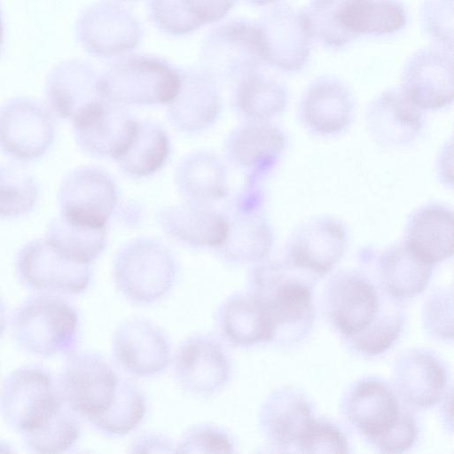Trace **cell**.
I'll use <instances>...</instances> for the list:
<instances>
[{
    "instance_id": "6da1fadb",
    "label": "cell",
    "mask_w": 454,
    "mask_h": 454,
    "mask_svg": "<svg viewBox=\"0 0 454 454\" xmlns=\"http://www.w3.org/2000/svg\"><path fill=\"white\" fill-rule=\"evenodd\" d=\"M395 300L354 271L337 273L325 290L330 321L352 348L365 356L385 352L399 338L403 318Z\"/></svg>"
},
{
    "instance_id": "7a4b0ae2",
    "label": "cell",
    "mask_w": 454,
    "mask_h": 454,
    "mask_svg": "<svg viewBox=\"0 0 454 454\" xmlns=\"http://www.w3.org/2000/svg\"><path fill=\"white\" fill-rule=\"evenodd\" d=\"M317 278L288 261L265 262L252 270L250 294L270 317L272 340L292 344L309 333L315 317L313 286Z\"/></svg>"
},
{
    "instance_id": "3957f363",
    "label": "cell",
    "mask_w": 454,
    "mask_h": 454,
    "mask_svg": "<svg viewBox=\"0 0 454 454\" xmlns=\"http://www.w3.org/2000/svg\"><path fill=\"white\" fill-rule=\"evenodd\" d=\"M345 411L352 426L382 452L401 453L417 441L418 426L411 411L378 379L356 382L346 398Z\"/></svg>"
},
{
    "instance_id": "277c9868",
    "label": "cell",
    "mask_w": 454,
    "mask_h": 454,
    "mask_svg": "<svg viewBox=\"0 0 454 454\" xmlns=\"http://www.w3.org/2000/svg\"><path fill=\"white\" fill-rule=\"evenodd\" d=\"M12 333L16 344L29 354L43 357L69 355L78 342V313L59 295H34L16 310Z\"/></svg>"
},
{
    "instance_id": "5b68a950",
    "label": "cell",
    "mask_w": 454,
    "mask_h": 454,
    "mask_svg": "<svg viewBox=\"0 0 454 454\" xmlns=\"http://www.w3.org/2000/svg\"><path fill=\"white\" fill-rule=\"evenodd\" d=\"M177 267L160 242L139 238L116 254L113 275L117 289L131 302L148 305L161 299L175 284Z\"/></svg>"
},
{
    "instance_id": "8992f818",
    "label": "cell",
    "mask_w": 454,
    "mask_h": 454,
    "mask_svg": "<svg viewBox=\"0 0 454 454\" xmlns=\"http://www.w3.org/2000/svg\"><path fill=\"white\" fill-rule=\"evenodd\" d=\"M101 74L106 99L121 106L169 104L177 94L180 72L162 59L121 56Z\"/></svg>"
},
{
    "instance_id": "52a82bcc",
    "label": "cell",
    "mask_w": 454,
    "mask_h": 454,
    "mask_svg": "<svg viewBox=\"0 0 454 454\" xmlns=\"http://www.w3.org/2000/svg\"><path fill=\"white\" fill-rule=\"evenodd\" d=\"M63 404L58 384L40 366L15 370L0 389V413L4 420L23 434L43 425Z\"/></svg>"
},
{
    "instance_id": "ba28073f",
    "label": "cell",
    "mask_w": 454,
    "mask_h": 454,
    "mask_svg": "<svg viewBox=\"0 0 454 454\" xmlns=\"http://www.w3.org/2000/svg\"><path fill=\"white\" fill-rule=\"evenodd\" d=\"M59 380L64 403L90 423L105 413L114 401L120 378L99 354L71 353Z\"/></svg>"
},
{
    "instance_id": "9c48e42d",
    "label": "cell",
    "mask_w": 454,
    "mask_h": 454,
    "mask_svg": "<svg viewBox=\"0 0 454 454\" xmlns=\"http://www.w3.org/2000/svg\"><path fill=\"white\" fill-rule=\"evenodd\" d=\"M200 59L201 68L218 83L237 82L261 68L265 59L257 24L237 19L215 27L204 41Z\"/></svg>"
},
{
    "instance_id": "30bf717a",
    "label": "cell",
    "mask_w": 454,
    "mask_h": 454,
    "mask_svg": "<svg viewBox=\"0 0 454 454\" xmlns=\"http://www.w3.org/2000/svg\"><path fill=\"white\" fill-rule=\"evenodd\" d=\"M55 139V122L39 100L19 97L0 106V152L19 161L43 157Z\"/></svg>"
},
{
    "instance_id": "8fae6325",
    "label": "cell",
    "mask_w": 454,
    "mask_h": 454,
    "mask_svg": "<svg viewBox=\"0 0 454 454\" xmlns=\"http://www.w3.org/2000/svg\"><path fill=\"white\" fill-rule=\"evenodd\" d=\"M15 268L26 287L42 294H79L88 288L91 279L90 264L63 258L44 239L25 244L16 255Z\"/></svg>"
},
{
    "instance_id": "7c38bea8",
    "label": "cell",
    "mask_w": 454,
    "mask_h": 454,
    "mask_svg": "<svg viewBox=\"0 0 454 454\" xmlns=\"http://www.w3.org/2000/svg\"><path fill=\"white\" fill-rule=\"evenodd\" d=\"M60 215L74 223L106 228L116 203L112 177L96 167H81L68 173L59 189Z\"/></svg>"
},
{
    "instance_id": "4fadbf2b",
    "label": "cell",
    "mask_w": 454,
    "mask_h": 454,
    "mask_svg": "<svg viewBox=\"0 0 454 454\" xmlns=\"http://www.w3.org/2000/svg\"><path fill=\"white\" fill-rule=\"evenodd\" d=\"M76 35L89 53L111 58L133 51L140 42L142 32L129 10L113 2H101L80 15Z\"/></svg>"
},
{
    "instance_id": "5bb4252c",
    "label": "cell",
    "mask_w": 454,
    "mask_h": 454,
    "mask_svg": "<svg viewBox=\"0 0 454 454\" xmlns=\"http://www.w3.org/2000/svg\"><path fill=\"white\" fill-rule=\"evenodd\" d=\"M265 64L286 73L301 70L309 59L312 37L302 11L276 4L256 23Z\"/></svg>"
},
{
    "instance_id": "9a60e30c",
    "label": "cell",
    "mask_w": 454,
    "mask_h": 454,
    "mask_svg": "<svg viewBox=\"0 0 454 454\" xmlns=\"http://www.w3.org/2000/svg\"><path fill=\"white\" fill-rule=\"evenodd\" d=\"M123 106L104 98L72 120L75 140L85 153L115 160L124 153L135 135L137 120Z\"/></svg>"
},
{
    "instance_id": "2e32d148",
    "label": "cell",
    "mask_w": 454,
    "mask_h": 454,
    "mask_svg": "<svg viewBox=\"0 0 454 454\" xmlns=\"http://www.w3.org/2000/svg\"><path fill=\"white\" fill-rule=\"evenodd\" d=\"M174 371L180 387L196 395H211L223 390L231 375V363L215 337L197 334L178 347Z\"/></svg>"
},
{
    "instance_id": "e0dca14e",
    "label": "cell",
    "mask_w": 454,
    "mask_h": 454,
    "mask_svg": "<svg viewBox=\"0 0 454 454\" xmlns=\"http://www.w3.org/2000/svg\"><path fill=\"white\" fill-rule=\"evenodd\" d=\"M404 96L419 109H439L452 102L453 54L438 46L418 50L401 76Z\"/></svg>"
},
{
    "instance_id": "ac0fdd59",
    "label": "cell",
    "mask_w": 454,
    "mask_h": 454,
    "mask_svg": "<svg viewBox=\"0 0 454 454\" xmlns=\"http://www.w3.org/2000/svg\"><path fill=\"white\" fill-rule=\"evenodd\" d=\"M113 352L123 369L140 377L161 372L172 358L170 342L165 333L145 318L130 319L116 329Z\"/></svg>"
},
{
    "instance_id": "d6986e66",
    "label": "cell",
    "mask_w": 454,
    "mask_h": 454,
    "mask_svg": "<svg viewBox=\"0 0 454 454\" xmlns=\"http://www.w3.org/2000/svg\"><path fill=\"white\" fill-rule=\"evenodd\" d=\"M346 241L345 230L339 222L329 217L314 219L292 237L287 261L318 278L340 259Z\"/></svg>"
},
{
    "instance_id": "ffe728a7",
    "label": "cell",
    "mask_w": 454,
    "mask_h": 454,
    "mask_svg": "<svg viewBox=\"0 0 454 454\" xmlns=\"http://www.w3.org/2000/svg\"><path fill=\"white\" fill-rule=\"evenodd\" d=\"M46 98L60 118L74 119L80 113L106 98L101 74L90 65L70 60L56 67L46 80Z\"/></svg>"
},
{
    "instance_id": "44dd1931",
    "label": "cell",
    "mask_w": 454,
    "mask_h": 454,
    "mask_svg": "<svg viewBox=\"0 0 454 454\" xmlns=\"http://www.w3.org/2000/svg\"><path fill=\"white\" fill-rule=\"evenodd\" d=\"M181 84L168 104L170 121L179 130L196 132L210 126L222 108L219 83L205 70L188 69L180 73Z\"/></svg>"
},
{
    "instance_id": "7402d4cb",
    "label": "cell",
    "mask_w": 454,
    "mask_h": 454,
    "mask_svg": "<svg viewBox=\"0 0 454 454\" xmlns=\"http://www.w3.org/2000/svg\"><path fill=\"white\" fill-rule=\"evenodd\" d=\"M395 391L406 403L414 407H430L445 395L446 369L441 360L425 349L403 353L394 367Z\"/></svg>"
},
{
    "instance_id": "603a6c76",
    "label": "cell",
    "mask_w": 454,
    "mask_h": 454,
    "mask_svg": "<svg viewBox=\"0 0 454 454\" xmlns=\"http://www.w3.org/2000/svg\"><path fill=\"white\" fill-rule=\"evenodd\" d=\"M158 221L168 235L183 243L216 249L229 227L228 218L210 205L191 201L161 208Z\"/></svg>"
},
{
    "instance_id": "cb8c5ba5",
    "label": "cell",
    "mask_w": 454,
    "mask_h": 454,
    "mask_svg": "<svg viewBox=\"0 0 454 454\" xmlns=\"http://www.w3.org/2000/svg\"><path fill=\"white\" fill-rule=\"evenodd\" d=\"M314 419L307 398L291 387L280 388L270 394L259 412L263 434L278 448L297 445Z\"/></svg>"
},
{
    "instance_id": "d4e9b609",
    "label": "cell",
    "mask_w": 454,
    "mask_h": 454,
    "mask_svg": "<svg viewBox=\"0 0 454 454\" xmlns=\"http://www.w3.org/2000/svg\"><path fill=\"white\" fill-rule=\"evenodd\" d=\"M353 96L340 80L323 76L307 89L301 105L304 122L319 134L342 131L352 119Z\"/></svg>"
},
{
    "instance_id": "484cf974",
    "label": "cell",
    "mask_w": 454,
    "mask_h": 454,
    "mask_svg": "<svg viewBox=\"0 0 454 454\" xmlns=\"http://www.w3.org/2000/svg\"><path fill=\"white\" fill-rule=\"evenodd\" d=\"M367 124L380 144L403 145L418 136L422 127V114L400 89H391L371 104Z\"/></svg>"
},
{
    "instance_id": "4316f807",
    "label": "cell",
    "mask_w": 454,
    "mask_h": 454,
    "mask_svg": "<svg viewBox=\"0 0 454 454\" xmlns=\"http://www.w3.org/2000/svg\"><path fill=\"white\" fill-rule=\"evenodd\" d=\"M284 147L282 133L262 121H253L231 132L226 142L233 162L249 170L254 182L275 163Z\"/></svg>"
},
{
    "instance_id": "83f0119b",
    "label": "cell",
    "mask_w": 454,
    "mask_h": 454,
    "mask_svg": "<svg viewBox=\"0 0 454 454\" xmlns=\"http://www.w3.org/2000/svg\"><path fill=\"white\" fill-rule=\"evenodd\" d=\"M404 243L431 266L450 257L453 252L452 212L437 204L418 209L408 223Z\"/></svg>"
},
{
    "instance_id": "f1b7e54d",
    "label": "cell",
    "mask_w": 454,
    "mask_h": 454,
    "mask_svg": "<svg viewBox=\"0 0 454 454\" xmlns=\"http://www.w3.org/2000/svg\"><path fill=\"white\" fill-rule=\"evenodd\" d=\"M216 317L223 338L235 346L249 347L273 339L270 317L250 293L229 297L220 306Z\"/></svg>"
},
{
    "instance_id": "f546056e",
    "label": "cell",
    "mask_w": 454,
    "mask_h": 454,
    "mask_svg": "<svg viewBox=\"0 0 454 454\" xmlns=\"http://www.w3.org/2000/svg\"><path fill=\"white\" fill-rule=\"evenodd\" d=\"M175 179L186 201L210 205L228 194L225 166L210 152L187 154L178 163Z\"/></svg>"
},
{
    "instance_id": "4dcf8cb0",
    "label": "cell",
    "mask_w": 454,
    "mask_h": 454,
    "mask_svg": "<svg viewBox=\"0 0 454 454\" xmlns=\"http://www.w3.org/2000/svg\"><path fill=\"white\" fill-rule=\"evenodd\" d=\"M237 0H150L155 25L166 34L184 35L219 21Z\"/></svg>"
},
{
    "instance_id": "1f68e13d",
    "label": "cell",
    "mask_w": 454,
    "mask_h": 454,
    "mask_svg": "<svg viewBox=\"0 0 454 454\" xmlns=\"http://www.w3.org/2000/svg\"><path fill=\"white\" fill-rule=\"evenodd\" d=\"M431 265L403 243L387 250L380 260V278L384 290L395 299L411 298L427 287Z\"/></svg>"
},
{
    "instance_id": "d6a6232c",
    "label": "cell",
    "mask_w": 454,
    "mask_h": 454,
    "mask_svg": "<svg viewBox=\"0 0 454 454\" xmlns=\"http://www.w3.org/2000/svg\"><path fill=\"white\" fill-rule=\"evenodd\" d=\"M342 26L355 40L360 35H383L403 28L408 20L399 0H350L342 15Z\"/></svg>"
},
{
    "instance_id": "836d02e7",
    "label": "cell",
    "mask_w": 454,
    "mask_h": 454,
    "mask_svg": "<svg viewBox=\"0 0 454 454\" xmlns=\"http://www.w3.org/2000/svg\"><path fill=\"white\" fill-rule=\"evenodd\" d=\"M258 213L234 212L232 221L228 219L226 238L217 248L226 261L232 263L256 262L270 253L272 234Z\"/></svg>"
},
{
    "instance_id": "e575fe53",
    "label": "cell",
    "mask_w": 454,
    "mask_h": 454,
    "mask_svg": "<svg viewBox=\"0 0 454 454\" xmlns=\"http://www.w3.org/2000/svg\"><path fill=\"white\" fill-rule=\"evenodd\" d=\"M287 98L286 86L259 68L237 81L234 101L244 116L263 121L282 112Z\"/></svg>"
},
{
    "instance_id": "d590c367",
    "label": "cell",
    "mask_w": 454,
    "mask_h": 454,
    "mask_svg": "<svg viewBox=\"0 0 454 454\" xmlns=\"http://www.w3.org/2000/svg\"><path fill=\"white\" fill-rule=\"evenodd\" d=\"M169 153V140L164 129L152 121H137L129 145L117 160L127 175L145 177L159 171Z\"/></svg>"
},
{
    "instance_id": "8d00e7d4",
    "label": "cell",
    "mask_w": 454,
    "mask_h": 454,
    "mask_svg": "<svg viewBox=\"0 0 454 454\" xmlns=\"http://www.w3.org/2000/svg\"><path fill=\"white\" fill-rule=\"evenodd\" d=\"M44 239L63 258L91 264L106 247V228L74 223L59 215L49 224Z\"/></svg>"
},
{
    "instance_id": "74e56055",
    "label": "cell",
    "mask_w": 454,
    "mask_h": 454,
    "mask_svg": "<svg viewBox=\"0 0 454 454\" xmlns=\"http://www.w3.org/2000/svg\"><path fill=\"white\" fill-rule=\"evenodd\" d=\"M145 413V398L137 385L120 379L114 401L108 410L90 424L111 435H122L132 431Z\"/></svg>"
},
{
    "instance_id": "f35d334b",
    "label": "cell",
    "mask_w": 454,
    "mask_h": 454,
    "mask_svg": "<svg viewBox=\"0 0 454 454\" xmlns=\"http://www.w3.org/2000/svg\"><path fill=\"white\" fill-rule=\"evenodd\" d=\"M81 427L77 415L64 404L38 428L23 434L27 450L34 453H61L78 441Z\"/></svg>"
},
{
    "instance_id": "ab89813d",
    "label": "cell",
    "mask_w": 454,
    "mask_h": 454,
    "mask_svg": "<svg viewBox=\"0 0 454 454\" xmlns=\"http://www.w3.org/2000/svg\"><path fill=\"white\" fill-rule=\"evenodd\" d=\"M39 198L36 179L20 166L0 164V219L30 213Z\"/></svg>"
},
{
    "instance_id": "60d3db41",
    "label": "cell",
    "mask_w": 454,
    "mask_h": 454,
    "mask_svg": "<svg viewBox=\"0 0 454 454\" xmlns=\"http://www.w3.org/2000/svg\"><path fill=\"white\" fill-rule=\"evenodd\" d=\"M349 0H311L302 11L312 39L326 48L341 49L354 41L342 26Z\"/></svg>"
},
{
    "instance_id": "b9f144b4",
    "label": "cell",
    "mask_w": 454,
    "mask_h": 454,
    "mask_svg": "<svg viewBox=\"0 0 454 454\" xmlns=\"http://www.w3.org/2000/svg\"><path fill=\"white\" fill-rule=\"evenodd\" d=\"M422 27L435 46L453 51V0H424Z\"/></svg>"
},
{
    "instance_id": "7bdbcfd3",
    "label": "cell",
    "mask_w": 454,
    "mask_h": 454,
    "mask_svg": "<svg viewBox=\"0 0 454 454\" xmlns=\"http://www.w3.org/2000/svg\"><path fill=\"white\" fill-rule=\"evenodd\" d=\"M176 452L232 453L234 442L223 428L210 424H200L190 428L184 434Z\"/></svg>"
},
{
    "instance_id": "ee69618b",
    "label": "cell",
    "mask_w": 454,
    "mask_h": 454,
    "mask_svg": "<svg viewBox=\"0 0 454 454\" xmlns=\"http://www.w3.org/2000/svg\"><path fill=\"white\" fill-rule=\"evenodd\" d=\"M303 453H348V443L343 433L333 424L314 419L298 442Z\"/></svg>"
},
{
    "instance_id": "f6af8a7d",
    "label": "cell",
    "mask_w": 454,
    "mask_h": 454,
    "mask_svg": "<svg viewBox=\"0 0 454 454\" xmlns=\"http://www.w3.org/2000/svg\"><path fill=\"white\" fill-rule=\"evenodd\" d=\"M452 291L444 289L432 294L425 303L423 320L427 331L442 339H452Z\"/></svg>"
},
{
    "instance_id": "bcb514c9",
    "label": "cell",
    "mask_w": 454,
    "mask_h": 454,
    "mask_svg": "<svg viewBox=\"0 0 454 454\" xmlns=\"http://www.w3.org/2000/svg\"><path fill=\"white\" fill-rule=\"evenodd\" d=\"M170 438L163 434H146L132 445L131 452H176Z\"/></svg>"
},
{
    "instance_id": "7dc6e473",
    "label": "cell",
    "mask_w": 454,
    "mask_h": 454,
    "mask_svg": "<svg viewBox=\"0 0 454 454\" xmlns=\"http://www.w3.org/2000/svg\"><path fill=\"white\" fill-rule=\"evenodd\" d=\"M6 326V310L4 303L0 300V336L3 334Z\"/></svg>"
},
{
    "instance_id": "c3c4849f",
    "label": "cell",
    "mask_w": 454,
    "mask_h": 454,
    "mask_svg": "<svg viewBox=\"0 0 454 454\" xmlns=\"http://www.w3.org/2000/svg\"><path fill=\"white\" fill-rule=\"evenodd\" d=\"M254 5H268L278 2L280 0H247Z\"/></svg>"
},
{
    "instance_id": "681fc988",
    "label": "cell",
    "mask_w": 454,
    "mask_h": 454,
    "mask_svg": "<svg viewBox=\"0 0 454 454\" xmlns=\"http://www.w3.org/2000/svg\"><path fill=\"white\" fill-rule=\"evenodd\" d=\"M3 44H4V25H3V19H2V14H1V11H0V53L2 51Z\"/></svg>"
},
{
    "instance_id": "f907efd6",
    "label": "cell",
    "mask_w": 454,
    "mask_h": 454,
    "mask_svg": "<svg viewBox=\"0 0 454 454\" xmlns=\"http://www.w3.org/2000/svg\"><path fill=\"white\" fill-rule=\"evenodd\" d=\"M116 1H135V0H116Z\"/></svg>"
}]
</instances>
